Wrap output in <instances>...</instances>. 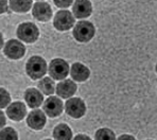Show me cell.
<instances>
[{"label":"cell","mask_w":157,"mask_h":140,"mask_svg":"<svg viewBox=\"0 0 157 140\" xmlns=\"http://www.w3.org/2000/svg\"><path fill=\"white\" fill-rule=\"evenodd\" d=\"M26 71H27V74L32 80L40 79L47 72V63H46V61L43 57L32 56L27 62Z\"/></svg>","instance_id":"cell-1"},{"label":"cell","mask_w":157,"mask_h":140,"mask_svg":"<svg viewBox=\"0 0 157 140\" xmlns=\"http://www.w3.org/2000/svg\"><path fill=\"white\" fill-rule=\"evenodd\" d=\"M96 29L90 21L81 20L73 28V37L80 43H87L94 36Z\"/></svg>","instance_id":"cell-2"},{"label":"cell","mask_w":157,"mask_h":140,"mask_svg":"<svg viewBox=\"0 0 157 140\" xmlns=\"http://www.w3.org/2000/svg\"><path fill=\"white\" fill-rule=\"evenodd\" d=\"M17 37L20 40L28 44L34 43L37 40L39 36L38 28L32 22H24L17 28Z\"/></svg>","instance_id":"cell-3"},{"label":"cell","mask_w":157,"mask_h":140,"mask_svg":"<svg viewBox=\"0 0 157 140\" xmlns=\"http://www.w3.org/2000/svg\"><path fill=\"white\" fill-rule=\"evenodd\" d=\"M69 70H70L69 65L66 61L62 59H54L50 62L48 72H49L51 79L61 81V80L66 79L69 73Z\"/></svg>","instance_id":"cell-4"},{"label":"cell","mask_w":157,"mask_h":140,"mask_svg":"<svg viewBox=\"0 0 157 140\" xmlns=\"http://www.w3.org/2000/svg\"><path fill=\"white\" fill-rule=\"evenodd\" d=\"M65 111L71 118H82L86 112V105L80 98H70L65 103Z\"/></svg>","instance_id":"cell-5"},{"label":"cell","mask_w":157,"mask_h":140,"mask_svg":"<svg viewBox=\"0 0 157 140\" xmlns=\"http://www.w3.org/2000/svg\"><path fill=\"white\" fill-rule=\"evenodd\" d=\"M53 25H54L55 29L59 30V31H67V30L71 29L73 27L75 18L69 11H59L54 17Z\"/></svg>","instance_id":"cell-6"},{"label":"cell","mask_w":157,"mask_h":140,"mask_svg":"<svg viewBox=\"0 0 157 140\" xmlns=\"http://www.w3.org/2000/svg\"><path fill=\"white\" fill-rule=\"evenodd\" d=\"M43 108L50 118H55L63 112L64 103L57 97H49L43 104Z\"/></svg>","instance_id":"cell-7"},{"label":"cell","mask_w":157,"mask_h":140,"mask_svg":"<svg viewBox=\"0 0 157 140\" xmlns=\"http://www.w3.org/2000/svg\"><path fill=\"white\" fill-rule=\"evenodd\" d=\"M3 52L9 59H19L25 55L26 48L19 40H11L6 44Z\"/></svg>","instance_id":"cell-8"},{"label":"cell","mask_w":157,"mask_h":140,"mask_svg":"<svg viewBox=\"0 0 157 140\" xmlns=\"http://www.w3.org/2000/svg\"><path fill=\"white\" fill-rule=\"evenodd\" d=\"M47 122L45 112H41L40 109H33L27 117V124L31 128L39 131L44 128Z\"/></svg>","instance_id":"cell-9"},{"label":"cell","mask_w":157,"mask_h":140,"mask_svg":"<svg viewBox=\"0 0 157 140\" xmlns=\"http://www.w3.org/2000/svg\"><path fill=\"white\" fill-rule=\"evenodd\" d=\"M27 114V107L22 102H14L6 107V116L13 121H21Z\"/></svg>","instance_id":"cell-10"},{"label":"cell","mask_w":157,"mask_h":140,"mask_svg":"<svg viewBox=\"0 0 157 140\" xmlns=\"http://www.w3.org/2000/svg\"><path fill=\"white\" fill-rule=\"evenodd\" d=\"M32 14L39 21H48L52 16L51 6L47 2H36L33 6Z\"/></svg>","instance_id":"cell-11"},{"label":"cell","mask_w":157,"mask_h":140,"mask_svg":"<svg viewBox=\"0 0 157 140\" xmlns=\"http://www.w3.org/2000/svg\"><path fill=\"white\" fill-rule=\"evenodd\" d=\"M73 15L77 18H87L92 12V6L89 0H75L72 6Z\"/></svg>","instance_id":"cell-12"},{"label":"cell","mask_w":157,"mask_h":140,"mask_svg":"<svg viewBox=\"0 0 157 140\" xmlns=\"http://www.w3.org/2000/svg\"><path fill=\"white\" fill-rule=\"evenodd\" d=\"M25 101L30 108H37L44 102L41 93L36 88H28L25 91Z\"/></svg>","instance_id":"cell-13"},{"label":"cell","mask_w":157,"mask_h":140,"mask_svg":"<svg viewBox=\"0 0 157 140\" xmlns=\"http://www.w3.org/2000/svg\"><path fill=\"white\" fill-rule=\"evenodd\" d=\"M77 85L72 80H64L56 86V93L63 99L71 98L77 91Z\"/></svg>","instance_id":"cell-14"},{"label":"cell","mask_w":157,"mask_h":140,"mask_svg":"<svg viewBox=\"0 0 157 140\" xmlns=\"http://www.w3.org/2000/svg\"><path fill=\"white\" fill-rule=\"evenodd\" d=\"M70 75L75 81L77 82H84L90 75V70L88 67L81 63H75L70 68Z\"/></svg>","instance_id":"cell-15"},{"label":"cell","mask_w":157,"mask_h":140,"mask_svg":"<svg viewBox=\"0 0 157 140\" xmlns=\"http://www.w3.org/2000/svg\"><path fill=\"white\" fill-rule=\"evenodd\" d=\"M53 137L55 140H71L72 139V131L65 123L56 125L53 130Z\"/></svg>","instance_id":"cell-16"},{"label":"cell","mask_w":157,"mask_h":140,"mask_svg":"<svg viewBox=\"0 0 157 140\" xmlns=\"http://www.w3.org/2000/svg\"><path fill=\"white\" fill-rule=\"evenodd\" d=\"M37 86L39 90L46 96H52L54 93V91H56L54 81L52 79H50V78H44V79H41L38 82Z\"/></svg>","instance_id":"cell-17"},{"label":"cell","mask_w":157,"mask_h":140,"mask_svg":"<svg viewBox=\"0 0 157 140\" xmlns=\"http://www.w3.org/2000/svg\"><path fill=\"white\" fill-rule=\"evenodd\" d=\"M10 6L17 13H27L32 6V0H10Z\"/></svg>","instance_id":"cell-18"},{"label":"cell","mask_w":157,"mask_h":140,"mask_svg":"<svg viewBox=\"0 0 157 140\" xmlns=\"http://www.w3.org/2000/svg\"><path fill=\"white\" fill-rule=\"evenodd\" d=\"M96 140H116V135L109 128H100L94 135Z\"/></svg>","instance_id":"cell-19"},{"label":"cell","mask_w":157,"mask_h":140,"mask_svg":"<svg viewBox=\"0 0 157 140\" xmlns=\"http://www.w3.org/2000/svg\"><path fill=\"white\" fill-rule=\"evenodd\" d=\"M0 140H18V134L13 127H4L0 132Z\"/></svg>","instance_id":"cell-20"},{"label":"cell","mask_w":157,"mask_h":140,"mask_svg":"<svg viewBox=\"0 0 157 140\" xmlns=\"http://www.w3.org/2000/svg\"><path fill=\"white\" fill-rule=\"evenodd\" d=\"M0 91H1V104H0V106H1V108H6L11 103V96L4 88H1Z\"/></svg>","instance_id":"cell-21"},{"label":"cell","mask_w":157,"mask_h":140,"mask_svg":"<svg viewBox=\"0 0 157 140\" xmlns=\"http://www.w3.org/2000/svg\"><path fill=\"white\" fill-rule=\"evenodd\" d=\"M55 3V6H59V8H68L71 4L73 3V0H53Z\"/></svg>","instance_id":"cell-22"},{"label":"cell","mask_w":157,"mask_h":140,"mask_svg":"<svg viewBox=\"0 0 157 140\" xmlns=\"http://www.w3.org/2000/svg\"><path fill=\"white\" fill-rule=\"evenodd\" d=\"M117 140H136V139H135V137L132 136V135L124 134V135H121Z\"/></svg>","instance_id":"cell-23"},{"label":"cell","mask_w":157,"mask_h":140,"mask_svg":"<svg viewBox=\"0 0 157 140\" xmlns=\"http://www.w3.org/2000/svg\"><path fill=\"white\" fill-rule=\"evenodd\" d=\"M72 140H91L90 138H89L87 135H84V134H78L77 135V136L75 137Z\"/></svg>","instance_id":"cell-24"},{"label":"cell","mask_w":157,"mask_h":140,"mask_svg":"<svg viewBox=\"0 0 157 140\" xmlns=\"http://www.w3.org/2000/svg\"><path fill=\"white\" fill-rule=\"evenodd\" d=\"M8 11V2L6 0H1V14Z\"/></svg>","instance_id":"cell-25"},{"label":"cell","mask_w":157,"mask_h":140,"mask_svg":"<svg viewBox=\"0 0 157 140\" xmlns=\"http://www.w3.org/2000/svg\"><path fill=\"white\" fill-rule=\"evenodd\" d=\"M0 116H1V123H0V125L3 128L4 124H6V115H4L3 112H0Z\"/></svg>","instance_id":"cell-26"},{"label":"cell","mask_w":157,"mask_h":140,"mask_svg":"<svg viewBox=\"0 0 157 140\" xmlns=\"http://www.w3.org/2000/svg\"><path fill=\"white\" fill-rule=\"evenodd\" d=\"M156 72H157V64H156Z\"/></svg>","instance_id":"cell-27"},{"label":"cell","mask_w":157,"mask_h":140,"mask_svg":"<svg viewBox=\"0 0 157 140\" xmlns=\"http://www.w3.org/2000/svg\"><path fill=\"white\" fill-rule=\"evenodd\" d=\"M46 140H51V139H46Z\"/></svg>","instance_id":"cell-28"}]
</instances>
